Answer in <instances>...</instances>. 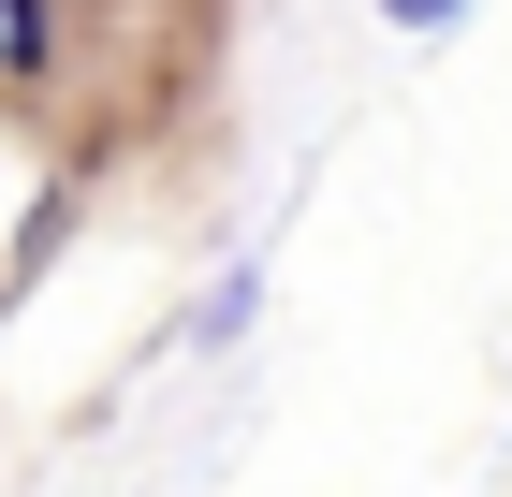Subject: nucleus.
I'll return each mask as SVG.
<instances>
[{"label": "nucleus", "instance_id": "obj_1", "mask_svg": "<svg viewBox=\"0 0 512 497\" xmlns=\"http://www.w3.org/2000/svg\"><path fill=\"white\" fill-rule=\"evenodd\" d=\"M249 307H264V278H220V293L191 307V337H205V351H235V337H249Z\"/></svg>", "mask_w": 512, "mask_h": 497}, {"label": "nucleus", "instance_id": "obj_2", "mask_svg": "<svg viewBox=\"0 0 512 497\" xmlns=\"http://www.w3.org/2000/svg\"><path fill=\"white\" fill-rule=\"evenodd\" d=\"M0 74H44V0H0Z\"/></svg>", "mask_w": 512, "mask_h": 497}, {"label": "nucleus", "instance_id": "obj_3", "mask_svg": "<svg viewBox=\"0 0 512 497\" xmlns=\"http://www.w3.org/2000/svg\"><path fill=\"white\" fill-rule=\"evenodd\" d=\"M381 30L395 44H439V30H469V0H381Z\"/></svg>", "mask_w": 512, "mask_h": 497}]
</instances>
